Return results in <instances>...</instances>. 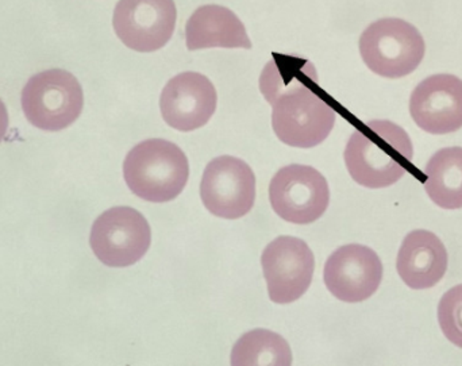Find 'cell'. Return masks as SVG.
<instances>
[{
    "instance_id": "obj_4",
    "label": "cell",
    "mask_w": 462,
    "mask_h": 366,
    "mask_svg": "<svg viewBox=\"0 0 462 366\" xmlns=\"http://www.w3.org/2000/svg\"><path fill=\"white\" fill-rule=\"evenodd\" d=\"M426 43L420 30L401 18H383L369 24L360 38V54L366 67L387 78L414 72L423 57Z\"/></svg>"
},
{
    "instance_id": "obj_14",
    "label": "cell",
    "mask_w": 462,
    "mask_h": 366,
    "mask_svg": "<svg viewBox=\"0 0 462 366\" xmlns=\"http://www.w3.org/2000/svg\"><path fill=\"white\" fill-rule=\"evenodd\" d=\"M449 257L442 241L428 230H414L399 249L396 270L407 287L429 289L444 279Z\"/></svg>"
},
{
    "instance_id": "obj_8",
    "label": "cell",
    "mask_w": 462,
    "mask_h": 366,
    "mask_svg": "<svg viewBox=\"0 0 462 366\" xmlns=\"http://www.w3.org/2000/svg\"><path fill=\"white\" fill-rule=\"evenodd\" d=\"M261 265L269 299L277 305L296 302L311 286L314 253L300 238L282 235L272 241L263 249Z\"/></svg>"
},
{
    "instance_id": "obj_15",
    "label": "cell",
    "mask_w": 462,
    "mask_h": 366,
    "mask_svg": "<svg viewBox=\"0 0 462 366\" xmlns=\"http://www.w3.org/2000/svg\"><path fill=\"white\" fill-rule=\"evenodd\" d=\"M189 50L208 48L252 49L246 27L230 10L219 5H205L194 11L186 24Z\"/></svg>"
},
{
    "instance_id": "obj_7",
    "label": "cell",
    "mask_w": 462,
    "mask_h": 366,
    "mask_svg": "<svg viewBox=\"0 0 462 366\" xmlns=\"http://www.w3.org/2000/svg\"><path fill=\"white\" fill-rule=\"evenodd\" d=\"M269 200L280 218L293 224H310L328 210L330 189L319 170L292 164L282 168L272 178Z\"/></svg>"
},
{
    "instance_id": "obj_6",
    "label": "cell",
    "mask_w": 462,
    "mask_h": 366,
    "mask_svg": "<svg viewBox=\"0 0 462 366\" xmlns=\"http://www.w3.org/2000/svg\"><path fill=\"white\" fill-rule=\"evenodd\" d=\"M152 229L140 211L132 207H113L92 224L89 245L102 264L126 268L137 264L148 253Z\"/></svg>"
},
{
    "instance_id": "obj_18",
    "label": "cell",
    "mask_w": 462,
    "mask_h": 366,
    "mask_svg": "<svg viewBox=\"0 0 462 366\" xmlns=\"http://www.w3.org/2000/svg\"><path fill=\"white\" fill-rule=\"evenodd\" d=\"M439 322L445 337L462 349V284L453 287L442 297Z\"/></svg>"
},
{
    "instance_id": "obj_17",
    "label": "cell",
    "mask_w": 462,
    "mask_h": 366,
    "mask_svg": "<svg viewBox=\"0 0 462 366\" xmlns=\"http://www.w3.org/2000/svg\"><path fill=\"white\" fill-rule=\"evenodd\" d=\"M233 366H291L292 352L287 341L271 330L255 329L242 335L233 351Z\"/></svg>"
},
{
    "instance_id": "obj_10",
    "label": "cell",
    "mask_w": 462,
    "mask_h": 366,
    "mask_svg": "<svg viewBox=\"0 0 462 366\" xmlns=\"http://www.w3.org/2000/svg\"><path fill=\"white\" fill-rule=\"evenodd\" d=\"M176 21L175 0H119L113 26L125 46L152 53L170 42Z\"/></svg>"
},
{
    "instance_id": "obj_12",
    "label": "cell",
    "mask_w": 462,
    "mask_h": 366,
    "mask_svg": "<svg viewBox=\"0 0 462 366\" xmlns=\"http://www.w3.org/2000/svg\"><path fill=\"white\" fill-rule=\"evenodd\" d=\"M218 105V94L202 73L183 72L168 81L160 97L162 118L179 132H194L208 124Z\"/></svg>"
},
{
    "instance_id": "obj_3",
    "label": "cell",
    "mask_w": 462,
    "mask_h": 366,
    "mask_svg": "<svg viewBox=\"0 0 462 366\" xmlns=\"http://www.w3.org/2000/svg\"><path fill=\"white\" fill-rule=\"evenodd\" d=\"M124 178L133 194L151 203L176 199L186 188L189 164L176 143L162 138L143 141L127 153Z\"/></svg>"
},
{
    "instance_id": "obj_5",
    "label": "cell",
    "mask_w": 462,
    "mask_h": 366,
    "mask_svg": "<svg viewBox=\"0 0 462 366\" xmlns=\"http://www.w3.org/2000/svg\"><path fill=\"white\" fill-rule=\"evenodd\" d=\"M83 88L72 73L49 69L32 76L22 91V108L30 124L45 132L69 127L83 111Z\"/></svg>"
},
{
    "instance_id": "obj_16",
    "label": "cell",
    "mask_w": 462,
    "mask_h": 366,
    "mask_svg": "<svg viewBox=\"0 0 462 366\" xmlns=\"http://www.w3.org/2000/svg\"><path fill=\"white\" fill-rule=\"evenodd\" d=\"M425 189L429 197L445 210L462 208V148L437 151L425 169Z\"/></svg>"
},
{
    "instance_id": "obj_11",
    "label": "cell",
    "mask_w": 462,
    "mask_h": 366,
    "mask_svg": "<svg viewBox=\"0 0 462 366\" xmlns=\"http://www.w3.org/2000/svg\"><path fill=\"white\" fill-rule=\"evenodd\" d=\"M323 280L328 292L341 302H365L382 284V260L368 246H341L326 261Z\"/></svg>"
},
{
    "instance_id": "obj_19",
    "label": "cell",
    "mask_w": 462,
    "mask_h": 366,
    "mask_svg": "<svg viewBox=\"0 0 462 366\" xmlns=\"http://www.w3.org/2000/svg\"><path fill=\"white\" fill-rule=\"evenodd\" d=\"M8 129V114L5 103L0 100V142H2L5 135L7 134Z\"/></svg>"
},
{
    "instance_id": "obj_9",
    "label": "cell",
    "mask_w": 462,
    "mask_h": 366,
    "mask_svg": "<svg viewBox=\"0 0 462 366\" xmlns=\"http://www.w3.org/2000/svg\"><path fill=\"white\" fill-rule=\"evenodd\" d=\"M200 197L205 207L218 218L239 219L247 215L255 202L252 168L236 157H217L203 173Z\"/></svg>"
},
{
    "instance_id": "obj_13",
    "label": "cell",
    "mask_w": 462,
    "mask_h": 366,
    "mask_svg": "<svg viewBox=\"0 0 462 366\" xmlns=\"http://www.w3.org/2000/svg\"><path fill=\"white\" fill-rule=\"evenodd\" d=\"M410 114L417 126L430 134H449L460 130L461 78L442 73L420 81L410 97Z\"/></svg>"
},
{
    "instance_id": "obj_2",
    "label": "cell",
    "mask_w": 462,
    "mask_h": 366,
    "mask_svg": "<svg viewBox=\"0 0 462 366\" xmlns=\"http://www.w3.org/2000/svg\"><path fill=\"white\" fill-rule=\"evenodd\" d=\"M344 159L356 183L366 188H387L411 170L414 146L399 124L371 121L350 135Z\"/></svg>"
},
{
    "instance_id": "obj_1",
    "label": "cell",
    "mask_w": 462,
    "mask_h": 366,
    "mask_svg": "<svg viewBox=\"0 0 462 366\" xmlns=\"http://www.w3.org/2000/svg\"><path fill=\"white\" fill-rule=\"evenodd\" d=\"M282 75L276 59H272L261 75L260 87L272 105V127L285 145L309 149L322 143L336 124V111L304 81L317 78L310 65L300 76L296 65L285 64Z\"/></svg>"
}]
</instances>
